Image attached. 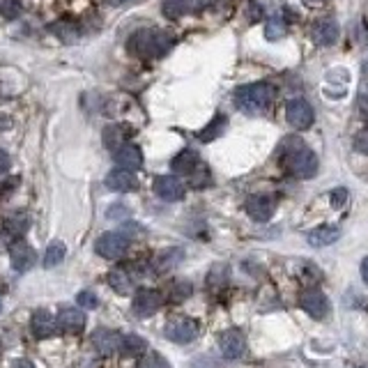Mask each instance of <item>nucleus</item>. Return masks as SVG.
Segmentation results:
<instances>
[{"label":"nucleus","instance_id":"obj_1","mask_svg":"<svg viewBox=\"0 0 368 368\" xmlns=\"http://www.w3.org/2000/svg\"><path fill=\"white\" fill-rule=\"evenodd\" d=\"M279 156H281V163L286 166L288 173L295 175V177L311 179L313 175L318 173V156L313 154L311 147L304 145L302 138L288 136V138L281 140Z\"/></svg>","mask_w":368,"mask_h":368},{"label":"nucleus","instance_id":"obj_2","mask_svg":"<svg viewBox=\"0 0 368 368\" xmlns=\"http://www.w3.org/2000/svg\"><path fill=\"white\" fill-rule=\"evenodd\" d=\"M175 44V35L161 28H143L131 35L129 49L140 58H161Z\"/></svg>","mask_w":368,"mask_h":368},{"label":"nucleus","instance_id":"obj_3","mask_svg":"<svg viewBox=\"0 0 368 368\" xmlns=\"http://www.w3.org/2000/svg\"><path fill=\"white\" fill-rule=\"evenodd\" d=\"M274 101V88L270 83H249L235 90V104L246 113L267 111Z\"/></svg>","mask_w":368,"mask_h":368},{"label":"nucleus","instance_id":"obj_4","mask_svg":"<svg viewBox=\"0 0 368 368\" xmlns=\"http://www.w3.org/2000/svg\"><path fill=\"white\" fill-rule=\"evenodd\" d=\"M127 249H129V237L124 233H104L95 244V251L101 258H106V260H117V258L127 253Z\"/></svg>","mask_w":368,"mask_h":368},{"label":"nucleus","instance_id":"obj_5","mask_svg":"<svg viewBox=\"0 0 368 368\" xmlns=\"http://www.w3.org/2000/svg\"><path fill=\"white\" fill-rule=\"evenodd\" d=\"M274 209H277V198L270 193H253L251 198L246 200V214L258 223L270 221Z\"/></svg>","mask_w":368,"mask_h":368},{"label":"nucleus","instance_id":"obj_6","mask_svg":"<svg viewBox=\"0 0 368 368\" xmlns=\"http://www.w3.org/2000/svg\"><path fill=\"white\" fill-rule=\"evenodd\" d=\"M300 307L307 311L311 318L323 320L327 318V313H330V300H327V295L323 290L311 288V290H304L300 295Z\"/></svg>","mask_w":368,"mask_h":368},{"label":"nucleus","instance_id":"obj_7","mask_svg":"<svg viewBox=\"0 0 368 368\" xmlns=\"http://www.w3.org/2000/svg\"><path fill=\"white\" fill-rule=\"evenodd\" d=\"M166 339L173 343H191L198 336V323L191 318H175L166 325Z\"/></svg>","mask_w":368,"mask_h":368},{"label":"nucleus","instance_id":"obj_8","mask_svg":"<svg viewBox=\"0 0 368 368\" xmlns=\"http://www.w3.org/2000/svg\"><path fill=\"white\" fill-rule=\"evenodd\" d=\"M161 295L156 290H147V288H143V290H138L134 295V302H131V313H134L136 318H150L154 316L156 311L161 309Z\"/></svg>","mask_w":368,"mask_h":368},{"label":"nucleus","instance_id":"obj_9","mask_svg":"<svg viewBox=\"0 0 368 368\" xmlns=\"http://www.w3.org/2000/svg\"><path fill=\"white\" fill-rule=\"evenodd\" d=\"M286 117L295 129H309L313 124V108L307 99H290L286 106Z\"/></svg>","mask_w":368,"mask_h":368},{"label":"nucleus","instance_id":"obj_10","mask_svg":"<svg viewBox=\"0 0 368 368\" xmlns=\"http://www.w3.org/2000/svg\"><path fill=\"white\" fill-rule=\"evenodd\" d=\"M219 350L226 359H242L246 352V339L240 330H228L219 336Z\"/></svg>","mask_w":368,"mask_h":368},{"label":"nucleus","instance_id":"obj_11","mask_svg":"<svg viewBox=\"0 0 368 368\" xmlns=\"http://www.w3.org/2000/svg\"><path fill=\"white\" fill-rule=\"evenodd\" d=\"M30 327H33V334L35 339H51L53 334H56L60 327H58V318H53L51 311L46 309H37L33 313V318H30Z\"/></svg>","mask_w":368,"mask_h":368},{"label":"nucleus","instance_id":"obj_12","mask_svg":"<svg viewBox=\"0 0 368 368\" xmlns=\"http://www.w3.org/2000/svg\"><path fill=\"white\" fill-rule=\"evenodd\" d=\"M35 260H37V253L33 251V246L26 244L23 240L12 242V246H10V263H12L14 270H17V272H28L35 265Z\"/></svg>","mask_w":368,"mask_h":368},{"label":"nucleus","instance_id":"obj_13","mask_svg":"<svg viewBox=\"0 0 368 368\" xmlns=\"http://www.w3.org/2000/svg\"><path fill=\"white\" fill-rule=\"evenodd\" d=\"M154 193L159 196L161 200H168V203L182 200L184 198V184L173 175H159L154 179Z\"/></svg>","mask_w":368,"mask_h":368},{"label":"nucleus","instance_id":"obj_14","mask_svg":"<svg viewBox=\"0 0 368 368\" xmlns=\"http://www.w3.org/2000/svg\"><path fill=\"white\" fill-rule=\"evenodd\" d=\"M122 343H124V336L113 332V330H97L95 334H92V346H95L101 355H115V352H122Z\"/></svg>","mask_w":368,"mask_h":368},{"label":"nucleus","instance_id":"obj_15","mask_svg":"<svg viewBox=\"0 0 368 368\" xmlns=\"http://www.w3.org/2000/svg\"><path fill=\"white\" fill-rule=\"evenodd\" d=\"M106 186L111 191L117 193H127V191H134L138 186V179L134 175V170H127V168H115L111 173L106 175Z\"/></svg>","mask_w":368,"mask_h":368},{"label":"nucleus","instance_id":"obj_16","mask_svg":"<svg viewBox=\"0 0 368 368\" xmlns=\"http://www.w3.org/2000/svg\"><path fill=\"white\" fill-rule=\"evenodd\" d=\"M115 163L120 168H127V170H138L143 166V152L140 147L134 143H124L122 147L115 150Z\"/></svg>","mask_w":368,"mask_h":368},{"label":"nucleus","instance_id":"obj_17","mask_svg":"<svg viewBox=\"0 0 368 368\" xmlns=\"http://www.w3.org/2000/svg\"><path fill=\"white\" fill-rule=\"evenodd\" d=\"M58 327L67 334H81L85 327V313H81V309H72V307L60 309Z\"/></svg>","mask_w":368,"mask_h":368},{"label":"nucleus","instance_id":"obj_18","mask_svg":"<svg viewBox=\"0 0 368 368\" xmlns=\"http://www.w3.org/2000/svg\"><path fill=\"white\" fill-rule=\"evenodd\" d=\"M339 23L334 19H320L313 23V39H316V44L320 46H332L336 44V39H339Z\"/></svg>","mask_w":368,"mask_h":368},{"label":"nucleus","instance_id":"obj_19","mask_svg":"<svg viewBox=\"0 0 368 368\" xmlns=\"http://www.w3.org/2000/svg\"><path fill=\"white\" fill-rule=\"evenodd\" d=\"M341 237V230L336 226H320V228L309 233V244L311 246H330Z\"/></svg>","mask_w":368,"mask_h":368},{"label":"nucleus","instance_id":"obj_20","mask_svg":"<svg viewBox=\"0 0 368 368\" xmlns=\"http://www.w3.org/2000/svg\"><path fill=\"white\" fill-rule=\"evenodd\" d=\"M200 163V156L196 154L193 150H182L179 152L175 159H173V163H170V166H173V170L177 175H184V177H189L193 170H196V166H198Z\"/></svg>","mask_w":368,"mask_h":368},{"label":"nucleus","instance_id":"obj_21","mask_svg":"<svg viewBox=\"0 0 368 368\" xmlns=\"http://www.w3.org/2000/svg\"><path fill=\"white\" fill-rule=\"evenodd\" d=\"M182 258H184V251H182V249H166V251H161L159 256H156L154 270L159 272V274L170 272V270H175L179 263H182Z\"/></svg>","mask_w":368,"mask_h":368},{"label":"nucleus","instance_id":"obj_22","mask_svg":"<svg viewBox=\"0 0 368 368\" xmlns=\"http://www.w3.org/2000/svg\"><path fill=\"white\" fill-rule=\"evenodd\" d=\"M28 226H30V221H28V216L26 214H14V216H10L5 221V230H3V237L5 240H21L23 237V233L28 230Z\"/></svg>","mask_w":368,"mask_h":368},{"label":"nucleus","instance_id":"obj_23","mask_svg":"<svg viewBox=\"0 0 368 368\" xmlns=\"http://www.w3.org/2000/svg\"><path fill=\"white\" fill-rule=\"evenodd\" d=\"M108 284H111V288L117 295H129L131 288H134V281H131L129 272L124 270H113L108 274Z\"/></svg>","mask_w":368,"mask_h":368},{"label":"nucleus","instance_id":"obj_24","mask_svg":"<svg viewBox=\"0 0 368 368\" xmlns=\"http://www.w3.org/2000/svg\"><path fill=\"white\" fill-rule=\"evenodd\" d=\"M226 122H228V117H226V115H216L205 129L198 131V138L203 140V143H209V140L219 138V136H221V131L226 129Z\"/></svg>","mask_w":368,"mask_h":368},{"label":"nucleus","instance_id":"obj_25","mask_svg":"<svg viewBox=\"0 0 368 368\" xmlns=\"http://www.w3.org/2000/svg\"><path fill=\"white\" fill-rule=\"evenodd\" d=\"M189 10H191V0H163L161 3V12L166 14L168 19L184 17Z\"/></svg>","mask_w":368,"mask_h":368},{"label":"nucleus","instance_id":"obj_26","mask_svg":"<svg viewBox=\"0 0 368 368\" xmlns=\"http://www.w3.org/2000/svg\"><path fill=\"white\" fill-rule=\"evenodd\" d=\"M65 253H67V246L62 244V242H51L44 253V267H49V270L56 267V265L65 260Z\"/></svg>","mask_w":368,"mask_h":368},{"label":"nucleus","instance_id":"obj_27","mask_svg":"<svg viewBox=\"0 0 368 368\" xmlns=\"http://www.w3.org/2000/svg\"><path fill=\"white\" fill-rule=\"evenodd\" d=\"M147 352V343L140 339V336H124V343H122V355L127 357H138V355H145Z\"/></svg>","mask_w":368,"mask_h":368},{"label":"nucleus","instance_id":"obj_28","mask_svg":"<svg viewBox=\"0 0 368 368\" xmlns=\"http://www.w3.org/2000/svg\"><path fill=\"white\" fill-rule=\"evenodd\" d=\"M288 33V23L281 19V17H272L267 21V26H265V37L270 39V42H277V39H284Z\"/></svg>","mask_w":368,"mask_h":368},{"label":"nucleus","instance_id":"obj_29","mask_svg":"<svg viewBox=\"0 0 368 368\" xmlns=\"http://www.w3.org/2000/svg\"><path fill=\"white\" fill-rule=\"evenodd\" d=\"M124 131L122 127H117V124H108V127L104 129V145L108 147V150H117V147H122L124 143Z\"/></svg>","mask_w":368,"mask_h":368},{"label":"nucleus","instance_id":"obj_30","mask_svg":"<svg viewBox=\"0 0 368 368\" xmlns=\"http://www.w3.org/2000/svg\"><path fill=\"white\" fill-rule=\"evenodd\" d=\"M51 33L58 35L60 39H65V42H74V39L78 37V28L72 21H58L51 26Z\"/></svg>","mask_w":368,"mask_h":368},{"label":"nucleus","instance_id":"obj_31","mask_svg":"<svg viewBox=\"0 0 368 368\" xmlns=\"http://www.w3.org/2000/svg\"><path fill=\"white\" fill-rule=\"evenodd\" d=\"M136 368H170L168 362L163 359L159 352H152V350H147L143 357H140V362Z\"/></svg>","mask_w":368,"mask_h":368},{"label":"nucleus","instance_id":"obj_32","mask_svg":"<svg viewBox=\"0 0 368 368\" xmlns=\"http://www.w3.org/2000/svg\"><path fill=\"white\" fill-rule=\"evenodd\" d=\"M189 184L193 186V189H203V186L209 184V168L203 161L196 166V170L189 175Z\"/></svg>","mask_w":368,"mask_h":368},{"label":"nucleus","instance_id":"obj_33","mask_svg":"<svg viewBox=\"0 0 368 368\" xmlns=\"http://www.w3.org/2000/svg\"><path fill=\"white\" fill-rule=\"evenodd\" d=\"M23 12L21 0H0V17L3 19H19Z\"/></svg>","mask_w":368,"mask_h":368},{"label":"nucleus","instance_id":"obj_34","mask_svg":"<svg viewBox=\"0 0 368 368\" xmlns=\"http://www.w3.org/2000/svg\"><path fill=\"white\" fill-rule=\"evenodd\" d=\"M191 293H193V286L189 284V281H177V284L173 286V290H170V300L184 302L186 297H191Z\"/></svg>","mask_w":368,"mask_h":368},{"label":"nucleus","instance_id":"obj_35","mask_svg":"<svg viewBox=\"0 0 368 368\" xmlns=\"http://www.w3.org/2000/svg\"><path fill=\"white\" fill-rule=\"evenodd\" d=\"M207 284L216 288V286H226L228 284V267H221V265H216V267L209 272V279H207Z\"/></svg>","mask_w":368,"mask_h":368},{"label":"nucleus","instance_id":"obj_36","mask_svg":"<svg viewBox=\"0 0 368 368\" xmlns=\"http://www.w3.org/2000/svg\"><path fill=\"white\" fill-rule=\"evenodd\" d=\"M76 304H78V307H81V309H97V307H99V300H97V295H95V293L83 290V293H78Z\"/></svg>","mask_w":368,"mask_h":368},{"label":"nucleus","instance_id":"obj_37","mask_svg":"<svg viewBox=\"0 0 368 368\" xmlns=\"http://www.w3.org/2000/svg\"><path fill=\"white\" fill-rule=\"evenodd\" d=\"M355 150L368 156V129H362V131H359V134L355 136Z\"/></svg>","mask_w":368,"mask_h":368},{"label":"nucleus","instance_id":"obj_38","mask_svg":"<svg viewBox=\"0 0 368 368\" xmlns=\"http://www.w3.org/2000/svg\"><path fill=\"white\" fill-rule=\"evenodd\" d=\"M348 200V189H334L332 191V207L341 209Z\"/></svg>","mask_w":368,"mask_h":368},{"label":"nucleus","instance_id":"obj_39","mask_svg":"<svg viewBox=\"0 0 368 368\" xmlns=\"http://www.w3.org/2000/svg\"><path fill=\"white\" fill-rule=\"evenodd\" d=\"M10 166H12V159H10V154H7L5 150H0V175H3V173H7V170H10Z\"/></svg>","mask_w":368,"mask_h":368},{"label":"nucleus","instance_id":"obj_40","mask_svg":"<svg viewBox=\"0 0 368 368\" xmlns=\"http://www.w3.org/2000/svg\"><path fill=\"white\" fill-rule=\"evenodd\" d=\"M12 368H35V364L30 362V359H17V362L12 364Z\"/></svg>","mask_w":368,"mask_h":368},{"label":"nucleus","instance_id":"obj_41","mask_svg":"<svg viewBox=\"0 0 368 368\" xmlns=\"http://www.w3.org/2000/svg\"><path fill=\"white\" fill-rule=\"evenodd\" d=\"M124 214H127V209H124V207H111V209H108V216H111V219H120Z\"/></svg>","mask_w":368,"mask_h":368},{"label":"nucleus","instance_id":"obj_42","mask_svg":"<svg viewBox=\"0 0 368 368\" xmlns=\"http://www.w3.org/2000/svg\"><path fill=\"white\" fill-rule=\"evenodd\" d=\"M362 279H364V284L368 286V256L362 260Z\"/></svg>","mask_w":368,"mask_h":368},{"label":"nucleus","instance_id":"obj_43","mask_svg":"<svg viewBox=\"0 0 368 368\" xmlns=\"http://www.w3.org/2000/svg\"><path fill=\"white\" fill-rule=\"evenodd\" d=\"M304 3H307V5H320L323 0H304Z\"/></svg>","mask_w":368,"mask_h":368},{"label":"nucleus","instance_id":"obj_44","mask_svg":"<svg viewBox=\"0 0 368 368\" xmlns=\"http://www.w3.org/2000/svg\"><path fill=\"white\" fill-rule=\"evenodd\" d=\"M111 5H122V3H127V0H108Z\"/></svg>","mask_w":368,"mask_h":368},{"label":"nucleus","instance_id":"obj_45","mask_svg":"<svg viewBox=\"0 0 368 368\" xmlns=\"http://www.w3.org/2000/svg\"><path fill=\"white\" fill-rule=\"evenodd\" d=\"M0 309H3V304H0Z\"/></svg>","mask_w":368,"mask_h":368}]
</instances>
